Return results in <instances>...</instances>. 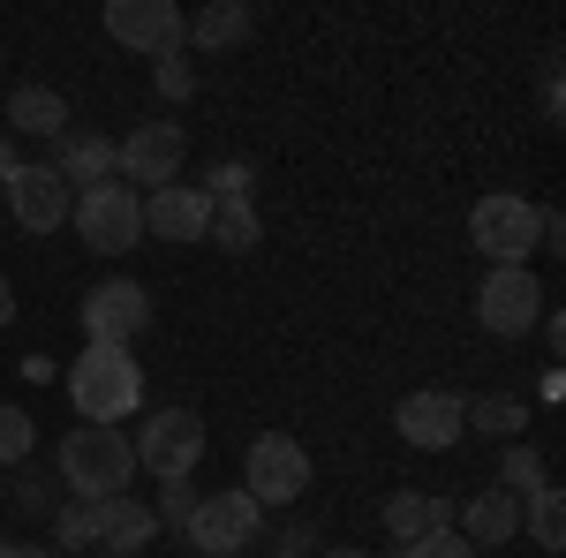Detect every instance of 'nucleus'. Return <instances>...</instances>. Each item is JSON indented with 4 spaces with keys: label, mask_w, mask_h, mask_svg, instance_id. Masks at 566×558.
Masks as SVG:
<instances>
[{
    "label": "nucleus",
    "mask_w": 566,
    "mask_h": 558,
    "mask_svg": "<svg viewBox=\"0 0 566 558\" xmlns=\"http://www.w3.org/2000/svg\"><path fill=\"white\" fill-rule=\"evenodd\" d=\"M129 475H136V445L122 423H76L61 438V453H53V483L76 506H98V498L129 491Z\"/></svg>",
    "instance_id": "obj_1"
},
{
    "label": "nucleus",
    "mask_w": 566,
    "mask_h": 558,
    "mask_svg": "<svg viewBox=\"0 0 566 558\" xmlns=\"http://www.w3.org/2000/svg\"><path fill=\"white\" fill-rule=\"evenodd\" d=\"M69 400H76L84 423H122L144 408V362L129 347H84L69 362Z\"/></svg>",
    "instance_id": "obj_2"
},
{
    "label": "nucleus",
    "mask_w": 566,
    "mask_h": 558,
    "mask_svg": "<svg viewBox=\"0 0 566 558\" xmlns=\"http://www.w3.org/2000/svg\"><path fill=\"white\" fill-rule=\"evenodd\" d=\"M69 227L84 234V250H98V257H129L136 242H144V197H136L129 181H98V189H84L69 204Z\"/></svg>",
    "instance_id": "obj_3"
},
{
    "label": "nucleus",
    "mask_w": 566,
    "mask_h": 558,
    "mask_svg": "<svg viewBox=\"0 0 566 558\" xmlns=\"http://www.w3.org/2000/svg\"><path fill=\"white\" fill-rule=\"evenodd\" d=\"M469 242H476L491 264H528V257H536V242H544V204H528V197H514V189L476 197V212H469Z\"/></svg>",
    "instance_id": "obj_4"
},
{
    "label": "nucleus",
    "mask_w": 566,
    "mask_h": 558,
    "mask_svg": "<svg viewBox=\"0 0 566 558\" xmlns=\"http://www.w3.org/2000/svg\"><path fill=\"white\" fill-rule=\"evenodd\" d=\"M129 445H136V468H151L159 483H189L205 461V415L197 408H151Z\"/></svg>",
    "instance_id": "obj_5"
},
{
    "label": "nucleus",
    "mask_w": 566,
    "mask_h": 558,
    "mask_svg": "<svg viewBox=\"0 0 566 558\" xmlns=\"http://www.w3.org/2000/svg\"><path fill=\"white\" fill-rule=\"evenodd\" d=\"M258 528H264V506L234 483V491H205L181 536H189V551H197V558H242L250 544H258Z\"/></svg>",
    "instance_id": "obj_6"
},
{
    "label": "nucleus",
    "mask_w": 566,
    "mask_h": 558,
    "mask_svg": "<svg viewBox=\"0 0 566 558\" xmlns=\"http://www.w3.org/2000/svg\"><path fill=\"white\" fill-rule=\"evenodd\" d=\"M242 491L258 498V506H295L310 491V453L303 438H287V430H264L250 438V453H242Z\"/></svg>",
    "instance_id": "obj_7"
},
{
    "label": "nucleus",
    "mask_w": 566,
    "mask_h": 558,
    "mask_svg": "<svg viewBox=\"0 0 566 558\" xmlns=\"http://www.w3.org/2000/svg\"><path fill=\"white\" fill-rule=\"evenodd\" d=\"M544 317V287H536V272L528 264H491L476 287V325L491 340H522L528 325Z\"/></svg>",
    "instance_id": "obj_8"
},
{
    "label": "nucleus",
    "mask_w": 566,
    "mask_h": 558,
    "mask_svg": "<svg viewBox=\"0 0 566 558\" xmlns=\"http://www.w3.org/2000/svg\"><path fill=\"white\" fill-rule=\"evenodd\" d=\"M181 159H189V136H181V122H136V129L114 144V173L129 181L136 197L167 189V181L181 173Z\"/></svg>",
    "instance_id": "obj_9"
},
{
    "label": "nucleus",
    "mask_w": 566,
    "mask_h": 558,
    "mask_svg": "<svg viewBox=\"0 0 566 558\" xmlns=\"http://www.w3.org/2000/svg\"><path fill=\"white\" fill-rule=\"evenodd\" d=\"M76 317H84V347H136L151 333V295L136 280H98Z\"/></svg>",
    "instance_id": "obj_10"
},
{
    "label": "nucleus",
    "mask_w": 566,
    "mask_h": 558,
    "mask_svg": "<svg viewBox=\"0 0 566 558\" xmlns=\"http://www.w3.org/2000/svg\"><path fill=\"white\" fill-rule=\"evenodd\" d=\"M106 39L144 53V61H159V53H181V31H189V15H181L175 0H106Z\"/></svg>",
    "instance_id": "obj_11"
},
{
    "label": "nucleus",
    "mask_w": 566,
    "mask_h": 558,
    "mask_svg": "<svg viewBox=\"0 0 566 558\" xmlns=\"http://www.w3.org/2000/svg\"><path fill=\"white\" fill-rule=\"evenodd\" d=\"M392 423H400V445H416V453H446V445H461V430H469V400L461 392H408L400 408H392Z\"/></svg>",
    "instance_id": "obj_12"
},
{
    "label": "nucleus",
    "mask_w": 566,
    "mask_h": 558,
    "mask_svg": "<svg viewBox=\"0 0 566 558\" xmlns=\"http://www.w3.org/2000/svg\"><path fill=\"white\" fill-rule=\"evenodd\" d=\"M69 181L45 167V159H23L15 181H8V219L23 227V234H53V227H69Z\"/></svg>",
    "instance_id": "obj_13"
},
{
    "label": "nucleus",
    "mask_w": 566,
    "mask_h": 558,
    "mask_svg": "<svg viewBox=\"0 0 566 558\" xmlns=\"http://www.w3.org/2000/svg\"><path fill=\"white\" fill-rule=\"evenodd\" d=\"M45 167L69 181V197H84V189H98V181H122V173H114V136L76 129V122L53 136V159H45Z\"/></svg>",
    "instance_id": "obj_14"
},
{
    "label": "nucleus",
    "mask_w": 566,
    "mask_h": 558,
    "mask_svg": "<svg viewBox=\"0 0 566 558\" xmlns=\"http://www.w3.org/2000/svg\"><path fill=\"white\" fill-rule=\"evenodd\" d=\"M205 227H212V197L189 181H167L144 197V234H159V242H205Z\"/></svg>",
    "instance_id": "obj_15"
},
{
    "label": "nucleus",
    "mask_w": 566,
    "mask_h": 558,
    "mask_svg": "<svg viewBox=\"0 0 566 558\" xmlns=\"http://www.w3.org/2000/svg\"><path fill=\"white\" fill-rule=\"evenodd\" d=\"M91 514H98V544H106L114 558H136L144 544H151V536H159V514H151L136 491H114V498H98Z\"/></svg>",
    "instance_id": "obj_16"
},
{
    "label": "nucleus",
    "mask_w": 566,
    "mask_h": 558,
    "mask_svg": "<svg viewBox=\"0 0 566 558\" xmlns=\"http://www.w3.org/2000/svg\"><path fill=\"white\" fill-rule=\"evenodd\" d=\"M250 31H258L250 0H212V8H197V15H189L181 45H197V53H234V45H250Z\"/></svg>",
    "instance_id": "obj_17"
},
{
    "label": "nucleus",
    "mask_w": 566,
    "mask_h": 558,
    "mask_svg": "<svg viewBox=\"0 0 566 558\" xmlns=\"http://www.w3.org/2000/svg\"><path fill=\"white\" fill-rule=\"evenodd\" d=\"M8 129H15V136H45V144H53V136L69 129V98H61L53 84H15V91H8Z\"/></svg>",
    "instance_id": "obj_18"
},
{
    "label": "nucleus",
    "mask_w": 566,
    "mask_h": 558,
    "mask_svg": "<svg viewBox=\"0 0 566 558\" xmlns=\"http://www.w3.org/2000/svg\"><path fill=\"white\" fill-rule=\"evenodd\" d=\"M438 528H453V498H423V491H392L386 498V536L392 544H423Z\"/></svg>",
    "instance_id": "obj_19"
},
{
    "label": "nucleus",
    "mask_w": 566,
    "mask_h": 558,
    "mask_svg": "<svg viewBox=\"0 0 566 558\" xmlns=\"http://www.w3.org/2000/svg\"><path fill=\"white\" fill-rule=\"evenodd\" d=\"M522 536V506L506 498V491H476L469 506H461V544H514Z\"/></svg>",
    "instance_id": "obj_20"
},
{
    "label": "nucleus",
    "mask_w": 566,
    "mask_h": 558,
    "mask_svg": "<svg viewBox=\"0 0 566 558\" xmlns=\"http://www.w3.org/2000/svg\"><path fill=\"white\" fill-rule=\"evenodd\" d=\"M205 242H219L227 257H250L264 242V219H258V204L242 197V204H212V227H205Z\"/></svg>",
    "instance_id": "obj_21"
},
{
    "label": "nucleus",
    "mask_w": 566,
    "mask_h": 558,
    "mask_svg": "<svg viewBox=\"0 0 566 558\" xmlns=\"http://www.w3.org/2000/svg\"><path fill=\"white\" fill-rule=\"evenodd\" d=\"M544 483H552V475H544V453H536L528 438H514V445L499 453V491H506V498L522 506V498H536Z\"/></svg>",
    "instance_id": "obj_22"
},
{
    "label": "nucleus",
    "mask_w": 566,
    "mask_h": 558,
    "mask_svg": "<svg viewBox=\"0 0 566 558\" xmlns=\"http://www.w3.org/2000/svg\"><path fill=\"white\" fill-rule=\"evenodd\" d=\"M522 528H528V544H536V551H559V544H566V498H559V483H544L536 498H522Z\"/></svg>",
    "instance_id": "obj_23"
},
{
    "label": "nucleus",
    "mask_w": 566,
    "mask_h": 558,
    "mask_svg": "<svg viewBox=\"0 0 566 558\" xmlns=\"http://www.w3.org/2000/svg\"><path fill=\"white\" fill-rule=\"evenodd\" d=\"M528 423V408L514 400V392H483V400H469V430H483V438H499V445H514Z\"/></svg>",
    "instance_id": "obj_24"
},
{
    "label": "nucleus",
    "mask_w": 566,
    "mask_h": 558,
    "mask_svg": "<svg viewBox=\"0 0 566 558\" xmlns=\"http://www.w3.org/2000/svg\"><path fill=\"white\" fill-rule=\"evenodd\" d=\"M31 453H39V423L15 400H0V468H23Z\"/></svg>",
    "instance_id": "obj_25"
},
{
    "label": "nucleus",
    "mask_w": 566,
    "mask_h": 558,
    "mask_svg": "<svg viewBox=\"0 0 566 558\" xmlns=\"http://www.w3.org/2000/svg\"><path fill=\"white\" fill-rule=\"evenodd\" d=\"M151 91H159L167 106H189V98H197V61H189V53H159V61H151Z\"/></svg>",
    "instance_id": "obj_26"
},
{
    "label": "nucleus",
    "mask_w": 566,
    "mask_h": 558,
    "mask_svg": "<svg viewBox=\"0 0 566 558\" xmlns=\"http://www.w3.org/2000/svg\"><path fill=\"white\" fill-rule=\"evenodd\" d=\"M250 189H258V167H250V159H212V181H205L212 204H242Z\"/></svg>",
    "instance_id": "obj_27"
},
{
    "label": "nucleus",
    "mask_w": 566,
    "mask_h": 558,
    "mask_svg": "<svg viewBox=\"0 0 566 558\" xmlns=\"http://www.w3.org/2000/svg\"><path fill=\"white\" fill-rule=\"evenodd\" d=\"M392 558H476V544H461V528H438L423 544H392Z\"/></svg>",
    "instance_id": "obj_28"
},
{
    "label": "nucleus",
    "mask_w": 566,
    "mask_h": 558,
    "mask_svg": "<svg viewBox=\"0 0 566 558\" xmlns=\"http://www.w3.org/2000/svg\"><path fill=\"white\" fill-rule=\"evenodd\" d=\"M53 536H61V551H91L98 544V514L91 506H69V514L53 520Z\"/></svg>",
    "instance_id": "obj_29"
},
{
    "label": "nucleus",
    "mask_w": 566,
    "mask_h": 558,
    "mask_svg": "<svg viewBox=\"0 0 566 558\" xmlns=\"http://www.w3.org/2000/svg\"><path fill=\"white\" fill-rule=\"evenodd\" d=\"M197 498H205L197 483H159V506H151V514H159V520H175V528H189V514H197Z\"/></svg>",
    "instance_id": "obj_30"
},
{
    "label": "nucleus",
    "mask_w": 566,
    "mask_h": 558,
    "mask_svg": "<svg viewBox=\"0 0 566 558\" xmlns=\"http://www.w3.org/2000/svg\"><path fill=\"white\" fill-rule=\"evenodd\" d=\"M15 506H23V514H45V506H53V483H45V475H23Z\"/></svg>",
    "instance_id": "obj_31"
},
{
    "label": "nucleus",
    "mask_w": 566,
    "mask_h": 558,
    "mask_svg": "<svg viewBox=\"0 0 566 558\" xmlns=\"http://www.w3.org/2000/svg\"><path fill=\"white\" fill-rule=\"evenodd\" d=\"M566 114V98H559V61H552V69H544V122H559Z\"/></svg>",
    "instance_id": "obj_32"
},
{
    "label": "nucleus",
    "mask_w": 566,
    "mask_h": 558,
    "mask_svg": "<svg viewBox=\"0 0 566 558\" xmlns=\"http://www.w3.org/2000/svg\"><path fill=\"white\" fill-rule=\"evenodd\" d=\"M15 167H23V151H15V136L0 129V189H8V181H15Z\"/></svg>",
    "instance_id": "obj_33"
},
{
    "label": "nucleus",
    "mask_w": 566,
    "mask_h": 558,
    "mask_svg": "<svg viewBox=\"0 0 566 558\" xmlns=\"http://www.w3.org/2000/svg\"><path fill=\"white\" fill-rule=\"evenodd\" d=\"M310 544H317L310 528H287V536H280V558H310Z\"/></svg>",
    "instance_id": "obj_34"
},
{
    "label": "nucleus",
    "mask_w": 566,
    "mask_h": 558,
    "mask_svg": "<svg viewBox=\"0 0 566 558\" xmlns=\"http://www.w3.org/2000/svg\"><path fill=\"white\" fill-rule=\"evenodd\" d=\"M0 325H15V287H8V272H0Z\"/></svg>",
    "instance_id": "obj_35"
},
{
    "label": "nucleus",
    "mask_w": 566,
    "mask_h": 558,
    "mask_svg": "<svg viewBox=\"0 0 566 558\" xmlns=\"http://www.w3.org/2000/svg\"><path fill=\"white\" fill-rule=\"evenodd\" d=\"M0 558H45L39 544H0Z\"/></svg>",
    "instance_id": "obj_36"
},
{
    "label": "nucleus",
    "mask_w": 566,
    "mask_h": 558,
    "mask_svg": "<svg viewBox=\"0 0 566 558\" xmlns=\"http://www.w3.org/2000/svg\"><path fill=\"white\" fill-rule=\"evenodd\" d=\"M317 558H363V551H348V544H333V551H317Z\"/></svg>",
    "instance_id": "obj_37"
}]
</instances>
